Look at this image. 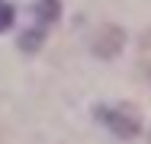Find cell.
<instances>
[{"label": "cell", "instance_id": "6da1fadb", "mask_svg": "<svg viewBox=\"0 0 151 144\" xmlns=\"http://www.w3.org/2000/svg\"><path fill=\"white\" fill-rule=\"evenodd\" d=\"M96 118H100L113 135H119L125 141L138 138V131H142V118L132 112V106H100V109H96Z\"/></svg>", "mask_w": 151, "mask_h": 144}, {"label": "cell", "instance_id": "7a4b0ae2", "mask_svg": "<svg viewBox=\"0 0 151 144\" xmlns=\"http://www.w3.org/2000/svg\"><path fill=\"white\" fill-rule=\"evenodd\" d=\"M58 19V3L55 0H39L35 3V16H32V26L23 32V51H35L39 45H42V38H45V29L52 26Z\"/></svg>", "mask_w": 151, "mask_h": 144}, {"label": "cell", "instance_id": "3957f363", "mask_svg": "<svg viewBox=\"0 0 151 144\" xmlns=\"http://www.w3.org/2000/svg\"><path fill=\"white\" fill-rule=\"evenodd\" d=\"M10 26H13V6L0 0V32H6Z\"/></svg>", "mask_w": 151, "mask_h": 144}]
</instances>
